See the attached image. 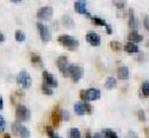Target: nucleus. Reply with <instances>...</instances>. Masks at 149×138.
Segmentation results:
<instances>
[{
    "instance_id": "nucleus-1",
    "label": "nucleus",
    "mask_w": 149,
    "mask_h": 138,
    "mask_svg": "<svg viewBox=\"0 0 149 138\" xmlns=\"http://www.w3.org/2000/svg\"><path fill=\"white\" fill-rule=\"evenodd\" d=\"M58 42L66 49L70 50V51H74V50H77L79 47V42L75 39V38H73L70 36H59L58 37Z\"/></svg>"
},
{
    "instance_id": "nucleus-2",
    "label": "nucleus",
    "mask_w": 149,
    "mask_h": 138,
    "mask_svg": "<svg viewBox=\"0 0 149 138\" xmlns=\"http://www.w3.org/2000/svg\"><path fill=\"white\" fill-rule=\"evenodd\" d=\"M80 97L81 99H84L85 101L86 100H96V99H100L101 97V91L99 89H88V90H82L80 92Z\"/></svg>"
},
{
    "instance_id": "nucleus-3",
    "label": "nucleus",
    "mask_w": 149,
    "mask_h": 138,
    "mask_svg": "<svg viewBox=\"0 0 149 138\" xmlns=\"http://www.w3.org/2000/svg\"><path fill=\"white\" fill-rule=\"evenodd\" d=\"M17 83L24 87V89H29L32 86V78L31 76L28 75L27 71L22 70L21 72H19V75L17 76Z\"/></svg>"
},
{
    "instance_id": "nucleus-4",
    "label": "nucleus",
    "mask_w": 149,
    "mask_h": 138,
    "mask_svg": "<svg viewBox=\"0 0 149 138\" xmlns=\"http://www.w3.org/2000/svg\"><path fill=\"white\" fill-rule=\"evenodd\" d=\"M56 66L63 77H69V63L66 56H61L56 59Z\"/></svg>"
},
{
    "instance_id": "nucleus-5",
    "label": "nucleus",
    "mask_w": 149,
    "mask_h": 138,
    "mask_svg": "<svg viewBox=\"0 0 149 138\" xmlns=\"http://www.w3.org/2000/svg\"><path fill=\"white\" fill-rule=\"evenodd\" d=\"M15 117L17 120L19 122H28L31 117V112L25 105H18L15 109Z\"/></svg>"
},
{
    "instance_id": "nucleus-6",
    "label": "nucleus",
    "mask_w": 149,
    "mask_h": 138,
    "mask_svg": "<svg viewBox=\"0 0 149 138\" xmlns=\"http://www.w3.org/2000/svg\"><path fill=\"white\" fill-rule=\"evenodd\" d=\"M69 76L74 83H78L84 76V68L79 65H69Z\"/></svg>"
},
{
    "instance_id": "nucleus-7",
    "label": "nucleus",
    "mask_w": 149,
    "mask_h": 138,
    "mask_svg": "<svg viewBox=\"0 0 149 138\" xmlns=\"http://www.w3.org/2000/svg\"><path fill=\"white\" fill-rule=\"evenodd\" d=\"M36 28H38L39 36H40V38H41V40H42L44 43L51 42L52 34H51V31H49V28H48L47 26H45V25L41 24V23H38V24H36Z\"/></svg>"
},
{
    "instance_id": "nucleus-8",
    "label": "nucleus",
    "mask_w": 149,
    "mask_h": 138,
    "mask_svg": "<svg viewBox=\"0 0 149 138\" xmlns=\"http://www.w3.org/2000/svg\"><path fill=\"white\" fill-rule=\"evenodd\" d=\"M12 131H13V133L14 134H17V136H20V137H25V138H27V137H29V130L26 127V126H24L19 120H17L15 123H13V125H12Z\"/></svg>"
},
{
    "instance_id": "nucleus-9",
    "label": "nucleus",
    "mask_w": 149,
    "mask_h": 138,
    "mask_svg": "<svg viewBox=\"0 0 149 138\" xmlns=\"http://www.w3.org/2000/svg\"><path fill=\"white\" fill-rule=\"evenodd\" d=\"M36 17H38L40 20H49L53 17V8L49 6H45L38 10L36 12Z\"/></svg>"
},
{
    "instance_id": "nucleus-10",
    "label": "nucleus",
    "mask_w": 149,
    "mask_h": 138,
    "mask_svg": "<svg viewBox=\"0 0 149 138\" xmlns=\"http://www.w3.org/2000/svg\"><path fill=\"white\" fill-rule=\"evenodd\" d=\"M86 40H87V43H89L92 46H100V44H101V38H100V36H99L96 32H94V31H89V32L86 34Z\"/></svg>"
},
{
    "instance_id": "nucleus-11",
    "label": "nucleus",
    "mask_w": 149,
    "mask_h": 138,
    "mask_svg": "<svg viewBox=\"0 0 149 138\" xmlns=\"http://www.w3.org/2000/svg\"><path fill=\"white\" fill-rule=\"evenodd\" d=\"M74 10H75V12L79 14H85L87 18H92L91 13H88L86 10V3L84 0H78V1L74 4Z\"/></svg>"
},
{
    "instance_id": "nucleus-12",
    "label": "nucleus",
    "mask_w": 149,
    "mask_h": 138,
    "mask_svg": "<svg viewBox=\"0 0 149 138\" xmlns=\"http://www.w3.org/2000/svg\"><path fill=\"white\" fill-rule=\"evenodd\" d=\"M42 77H44V82H45L46 84H48V85L52 86L53 89H54V87H58V80H56V78H55L53 75H51V73L47 72V71H44V72H42Z\"/></svg>"
},
{
    "instance_id": "nucleus-13",
    "label": "nucleus",
    "mask_w": 149,
    "mask_h": 138,
    "mask_svg": "<svg viewBox=\"0 0 149 138\" xmlns=\"http://www.w3.org/2000/svg\"><path fill=\"white\" fill-rule=\"evenodd\" d=\"M51 119H52V123L54 126H59L61 120H62V115H61V111L58 110V108H55L51 115Z\"/></svg>"
},
{
    "instance_id": "nucleus-14",
    "label": "nucleus",
    "mask_w": 149,
    "mask_h": 138,
    "mask_svg": "<svg viewBox=\"0 0 149 138\" xmlns=\"http://www.w3.org/2000/svg\"><path fill=\"white\" fill-rule=\"evenodd\" d=\"M128 15H129V19H128V26H129V28H132V30H137V27H139V24H137V19L135 18V14H134V11L130 8L129 11H128Z\"/></svg>"
},
{
    "instance_id": "nucleus-15",
    "label": "nucleus",
    "mask_w": 149,
    "mask_h": 138,
    "mask_svg": "<svg viewBox=\"0 0 149 138\" xmlns=\"http://www.w3.org/2000/svg\"><path fill=\"white\" fill-rule=\"evenodd\" d=\"M128 40L129 42H133V43H141L143 40V37L141 34L136 31V30H133L129 34H128Z\"/></svg>"
},
{
    "instance_id": "nucleus-16",
    "label": "nucleus",
    "mask_w": 149,
    "mask_h": 138,
    "mask_svg": "<svg viewBox=\"0 0 149 138\" xmlns=\"http://www.w3.org/2000/svg\"><path fill=\"white\" fill-rule=\"evenodd\" d=\"M118 77H119V79H122V80H126L129 78V70H128L127 66H120L119 67Z\"/></svg>"
},
{
    "instance_id": "nucleus-17",
    "label": "nucleus",
    "mask_w": 149,
    "mask_h": 138,
    "mask_svg": "<svg viewBox=\"0 0 149 138\" xmlns=\"http://www.w3.org/2000/svg\"><path fill=\"white\" fill-rule=\"evenodd\" d=\"M125 51L132 54V53H137L140 50H139V46L136 44H134L133 42H129L125 45Z\"/></svg>"
},
{
    "instance_id": "nucleus-18",
    "label": "nucleus",
    "mask_w": 149,
    "mask_h": 138,
    "mask_svg": "<svg viewBox=\"0 0 149 138\" xmlns=\"http://www.w3.org/2000/svg\"><path fill=\"white\" fill-rule=\"evenodd\" d=\"M74 112H75L78 116H82L86 113V109H85V104L84 103H75L74 104Z\"/></svg>"
},
{
    "instance_id": "nucleus-19",
    "label": "nucleus",
    "mask_w": 149,
    "mask_h": 138,
    "mask_svg": "<svg viewBox=\"0 0 149 138\" xmlns=\"http://www.w3.org/2000/svg\"><path fill=\"white\" fill-rule=\"evenodd\" d=\"M62 24H63V26L67 27V28H74V26H75V23H74L73 18L69 17V15H63V18H62Z\"/></svg>"
},
{
    "instance_id": "nucleus-20",
    "label": "nucleus",
    "mask_w": 149,
    "mask_h": 138,
    "mask_svg": "<svg viewBox=\"0 0 149 138\" xmlns=\"http://www.w3.org/2000/svg\"><path fill=\"white\" fill-rule=\"evenodd\" d=\"M116 84H118V80H116L114 77H108V78L106 79L104 86H106L108 90H111V89H114V87L116 86Z\"/></svg>"
},
{
    "instance_id": "nucleus-21",
    "label": "nucleus",
    "mask_w": 149,
    "mask_h": 138,
    "mask_svg": "<svg viewBox=\"0 0 149 138\" xmlns=\"http://www.w3.org/2000/svg\"><path fill=\"white\" fill-rule=\"evenodd\" d=\"M52 89H53V87L49 86L48 84H46L45 82H44V84L41 85V91H42V93L46 94V96H52V94H53V90H52Z\"/></svg>"
},
{
    "instance_id": "nucleus-22",
    "label": "nucleus",
    "mask_w": 149,
    "mask_h": 138,
    "mask_svg": "<svg viewBox=\"0 0 149 138\" xmlns=\"http://www.w3.org/2000/svg\"><path fill=\"white\" fill-rule=\"evenodd\" d=\"M92 23L96 26H106L107 25V23L103 19L99 18V17H92Z\"/></svg>"
},
{
    "instance_id": "nucleus-23",
    "label": "nucleus",
    "mask_w": 149,
    "mask_h": 138,
    "mask_svg": "<svg viewBox=\"0 0 149 138\" xmlns=\"http://www.w3.org/2000/svg\"><path fill=\"white\" fill-rule=\"evenodd\" d=\"M141 92L144 97H149V82H144L141 86Z\"/></svg>"
},
{
    "instance_id": "nucleus-24",
    "label": "nucleus",
    "mask_w": 149,
    "mask_h": 138,
    "mask_svg": "<svg viewBox=\"0 0 149 138\" xmlns=\"http://www.w3.org/2000/svg\"><path fill=\"white\" fill-rule=\"evenodd\" d=\"M102 133H103V136H104V137H109V138H116V137H118L116 132H114L113 130H109V129L103 130V131H102Z\"/></svg>"
},
{
    "instance_id": "nucleus-25",
    "label": "nucleus",
    "mask_w": 149,
    "mask_h": 138,
    "mask_svg": "<svg viewBox=\"0 0 149 138\" xmlns=\"http://www.w3.org/2000/svg\"><path fill=\"white\" fill-rule=\"evenodd\" d=\"M113 5H114L116 8L122 10V8H125V6H126V0H113Z\"/></svg>"
},
{
    "instance_id": "nucleus-26",
    "label": "nucleus",
    "mask_w": 149,
    "mask_h": 138,
    "mask_svg": "<svg viewBox=\"0 0 149 138\" xmlns=\"http://www.w3.org/2000/svg\"><path fill=\"white\" fill-rule=\"evenodd\" d=\"M25 39H26V36L22 31H20V30L15 31V40L17 42H24Z\"/></svg>"
},
{
    "instance_id": "nucleus-27",
    "label": "nucleus",
    "mask_w": 149,
    "mask_h": 138,
    "mask_svg": "<svg viewBox=\"0 0 149 138\" xmlns=\"http://www.w3.org/2000/svg\"><path fill=\"white\" fill-rule=\"evenodd\" d=\"M68 133H69V136H70L72 138H79V137L81 136L80 131H79L78 129H75V127H73V129H70Z\"/></svg>"
},
{
    "instance_id": "nucleus-28",
    "label": "nucleus",
    "mask_w": 149,
    "mask_h": 138,
    "mask_svg": "<svg viewBox=\"0 0 149 138\" xmlns=\"http://www.w3.org/2000/svg\"><path fill=\"white\" fill-rule=\"evenodd\" d=\"M31 61H32L33 64H35V65H40L42 60H41V57H40V56H38V54H32Z\"/></svg>"
},
{
    "instance_id": "nucleus-29",
    "label": "nucleus",
    "mask_w": 149,
    "mask_h": 138,
    "mask_svg": "<svg viewBox=\"0 0 149 138\" xmlns=\"http://www.w3.org/2000/svg\"><path fill=\"white\" fill-rule=\"evenodd\" d=\"M46 133H47L49 137H53V138H58V133H55L51 126H46Z\"/></svg>"
},
{
    "instance_id": "nucleus-30",
    "label": "nucleus",
    "mask_w": 149,
    "mask_h": 138,
    "mask_svg": "<svg viewBox=\"0 0 149 138\" xmlns=\"http://www.w3.org/2000/svg\"><path fill=\"white\" fill-rule=\"evenodd\" d=\"M110 47L113 49V50H115V51L121 50V45H120V43H119V42H115V40L110 42Z\"/></svg>"
},
{
    "instance_id": "nucleus-31",
    "label": "nucleus",
    "mask_w": 149,
    "mask_h": 138,
    "mask_svg": "<svg viewBox=\"0 0 149 138\" xmlns=\"http://www.w3.org/2000/svg\"><path fill=\"white\" fill-rule=\"evenodd\" d=\"M85 104V109H86V113H88V115H91L92 112H93V106L88 103V100H86V103H84Z\"/></svg>"
},
{
    "instance_id": "nucleus-32",
    "label": "nucleus",
    "mask_w": 149,
    "mask_h": 138,
    "mask_svg": "<svg viewBox=\"0 0 149 138\" xmlns=\"http://www.w3.org/2000/svg\"><path fill=\"white\" fill-rule=\"evenodd\" d=\"M137 117H139V119L141 122H144L146 120V113H144V111L143 110H139L137 111Z\"/></svg>"
},
{
    "instance_id": "nucleus-33",
    "label": "nucleus",
    "mask_w": 149,
    "mask_h": 138,
    "mask_svg": "<svg viewBox=\"0 0 149 138\" xmlns=\"http://www.w3.org/2000/svg\"><path fill=\"white\" fill-rule=\"evenodd\" d=\"M143 26L149 32V15H144V18H143Z\"/></svg>"
},
{
    "instance_id": "nucleus-34",
    "label": "nucleus",
    "mask_w": 149,
    "mask_h": 138,
    "mask_svg": "<svg viewBox=\"0 0 149 138\" xmlns=\"http://www.w3.org/2000/svg\"><path fill=\"white\" fill-rule=\"evenodd\" d=\"M61 115H62V119L63 120H69L70 119V115L68 111H61Z\"/></svg>"
},
{
    "instance_id": "nucleus-35",
    "label": "nucleus",
    "mask_w": 149,
    "mask_h": 138,
    "mask_svg": "<svg viewBox=\"0 0 149 138\" xmlns=\"http://www.w3.org/2000/svg\"><path fill=\"white\" fill-rule=\"evenodd\" d=\"M106 32H107V34H113V28H111V26L109 24L106 25Z\"/></svg>"
},
{
    "instance_id": "nucleus-36",
    "label": "nucleus",
    "mask_w": 149,
    "mask_h": 138,
    "mask_svg": "<svg viewBox=\"0 0 149 138\" xmlns=\"http://www.w3.org/2000/svg\"><path fill=\"white\" fill-rule=\"evenodd\" d=\"M5 124H6V122H5L4 117L0 116V129H5Z\"/></svg>"
},
{
    "instance_id": "nucleus-37",
    "label": "nucleus",
    "mask_w": 149,
    "mask_h": 138,
    "mask_svg": "<svg viewBox=\"0 0 149 138\" xmlns=\"http://www.w3.org/2000/svg\"><path fill=\"white\" fill-rule=\"evenodd\" d=\"M93 137H95V138H102V137H104V136H103L102 132H96V133L93 134Z\"/></svg>"
},
{
    "instance_id": "nucleus-38",
    "label": "nucleus",
    "mask_w": 149,
    "mask_h": 138,
    "mask_svg": "<svg viewBox=\"0 0 149 138\" xmlns=\"http://www.w3.org/2000/svg\"><path fill=\"white\" fill-rule=\"evenodd\" d=\"M4 109V99H3V97L0 96V111H1Z\"/></svg>"
},
{
    "instance_id": "nucleus-39",
    "label": "nucleus",
    "mask_w": 149,
    "mask_h": 138,
    "mask_svg": "<svg viewBox=\"0 0 149 138\" xmlns=\"http://www.w3.org/2000/svg\"><path fill=\"white\" fill-rule=\"evenodd\" d=\"M4 40H5V36H4V34H3L1 32H0V43L4 42Z\"/></svg>"
},
{
    "instance_id": "nucleus-40",
    "label": "nucleus",
    "mask_w": 149,
    "mask_h": 138,
    "mask_svg": "<svg viewBox=\"0 0 149 138\" xmlns=\"http://www.w3.org/2000/svg\"><path fill=\"white\" fill-rule=\"evenodd\" d=\"M11 1H12V3H15V4H18V3H21L22 0H11Z\"/></svg>"
},
{
    "instance_id": "nucleus-41",
    "label": "nucleus",
    "mask_w": 149,
    "mask_h": 138,
    "mask_svg": "<svg viewBox=\"0 0 149 138\" xmlns=\"http://www.w3.org/2000/svg\"><path fill=\"white\" fill-rule=\"evenodd\" d=\"M147 46H148V47H149V42H148V43H147Z\"/></svg>"
},
{
    "instance_id": "nucleus-42",
    "label": "nucleus",
    "mask_w": 149,
    "mask_h": 138,
    "mask_svg": "<svg viewBox=\"0 0 149 138\" xmlns=\"http://www.w3.org/2000/svg\"><path fill=\"white\" fill-rule=\"evenodd\" d=\"M148 134H149V131H148Z\"/></svg>"
}]
</instances>
